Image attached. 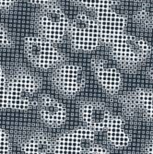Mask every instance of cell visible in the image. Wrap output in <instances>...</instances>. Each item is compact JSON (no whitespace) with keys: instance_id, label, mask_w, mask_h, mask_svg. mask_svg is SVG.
Masks as SVG:
<instances>
[{"instance_id":"30bf717a","label":"cell","mask_w":153,"mask_h":154,"mask_svg":"<svg viewBox=\"0 0 153 154\" xmlns=\"http://www.w3.org/2000/svg\"><path fill=\"white\" fill-rule=\"evenodd\" d=\"M79 116L85 127L94 132L103 131L112 118L110 110L98 102H85L79 107Z\"/></svg>"},{"instance_id":"8992f818","label":"cell","mask_w":153,"mask_h":154,"mask_svg":"<svg viewBox=\"0 0 153 154\" xmlns=\"http://www.w3.org/2000/svg\"><path fill=\"white\" fill-rule=\"evenodd\" d=\"M94 19L99 30L101 43L111 46L124 33L127 19L115 8H104L95 11Z\"/></svg>"},{"instance_id":"8fae6325","label":"cell","mask_w":153,"mask_h":154,"mask_svg":"<svg viewBox=\"0 0 153 154\" xmlns=\"http://www.w3.org/2000/svg\"><path fill=\"white\" fill-rule=\"evenodd\" d=\"M38 114L41 120L53 128L64 125L67 118L66 106L54 97L41 94L37 103Z\"/></svg>"},{"instance_id":"3957f363","label":"cell","mask_w":153,"mask_h":154,"mask_svg":"<svg viewBox=\"0 0 153 154\" xmlns=\"http://www.w3.org/2000/svg\"><path fill=\"white\" fill-rule=\"evenodd\" d=\"M110 47L114 59L124 66L139 65L151 53V46L145 39L127 32Z\"/></svg>"},{"instance_id":"5b68a950","label":"cell","mask_w":153,"mask_h":154,"mask_svg":"<svg viewBox=\"0 0 153 154\" xmlns=\"http://www.w3.org/2000/svg\"><path fill=\"white\" fill-rule=\"evenodd\" d=\"M24 51L29 61L41 69H49L57 66L64 58L54 44L40 35L27 36L24 40Z\"/></svg>"},{"instance_id":"44dd1931","label":"cell","mask_w":153,"mask_h":154,"mask_svg":"<svg viewBox=\"0 0 153 154\" xmlns=\"http://www.w3.org/2000/svg\"><path fill=\"white\" fill-rule=\"evenodd\" d=\"M19 1L20 0H0V9H8Z\"/></svg>"},{"instance_id":"5bb4252c","label":"cell","mask_w":153,"mask_h":154,"mask_svg":"<svg viewBox=\"0 0 153 154\" xmlns=\"http://www.w3.org/2000/svg\"><path fill=\"white\" fill-rule=\"evenodd\" d=\"M133 97L137 107L144 113L146 117L153 121V90L138 88L134 91Z\"/></svg>"},{"instance_id":"277c9868","label":"cell","mask_w":153,"mask_h":154,"mask_svg":"<svg viewBox=\"0 0 153 154\" xmlns=\"http://www.w3.org/2000/svg\"><path fill=\"white\" fill-rule=\"evenodd\" d=\"M69 21L63 8L51 4L41 10L38 18L39 35L57 45L63 41L69 29Z\"/></svg>"},{"instance_id":"2e32d148","label":"cell","mask_w":153,"mask_h":154,"mask_svg":"<svg viewBox=\"0 0 153 154\" xmlns=\"http://www.w3.org/2000/svg\"><path fill=\"white\" fill-rule=\"evenodd\" d=\"M74 1L83 8L95 11L104 8H115L116 7L115 0H74Z\"/></svg>"},{"instance_id":"603a6c76","label":"cell","mask_w":153,"mask_h":154,"mask_svg":"<svg viewBox=\"0 0 153 154\" xmlns=\"http://www.w3.org/2000/svg\"><path fill=\"white\" fill-rule=\"evenodd\" d=\"M28 1L32 4L38 5V6H43V7H46V6L54 3V0H28Z\"/></svg>"},{"instance_id":"ac0fdd59","label":"cell","mask_w":153,"mask_h":154,"mask_svg":"<svg viewBox=\"0 0 153 154\" xmlns=\"http://www.w3.org/2000/svg\"><path fill=\"white\" fill-rule=\"evenodd\" d=\"M11 151V140L8 134L0 128V153H8Z\"/></svg>"},{"instance_id":"9c48e42d","label":"cell","mask_w":153,"mask_h":154,"mask_svg":"<svg viewBox=\"0 0 153 154\" xmlns=\"http://www.w3.org/2000/svg\"><path fill=\"white\" fill-rule=\"evenodd\" d=\"M91 70L101 87L110 94L117 93L123 85V77L119 69L103 57H94L90 61Z\"/></svg>"},{"instance_id":"e0dca14e","label":"cell","mask_w":153,"mask_h":154,"mask_svg":"<svg viewBox=\"0 0 153 154\" xmlns=\"http://www.w3.org/2000/svg\"><path fill=\"white\" fill-rule=\"evenodd\" d=\"M8 77L0 66V109L8 108Z\"/></svg>"},{"instance_id":"7c38bea8","label":"cell","mask_w":153,"mask_h":154,"mask_svg":"<svg viewBox=\"0 0 153 154\" xmlns=\"http://www.w3.org/2000/svg\"><path fill=\"white\" fill-rule=\"evenodd\" d=\"M107 141L115 148L127 147L132 140V136L127 128L124 119L120 116H114L104 129Z\"/></svg>"},{"instance_id":"ba28073f","label":"cell","mask_w":153,"mask_h":154,"mask_svg":"<svg viewBox=\"0 0 153 154\" xmlns=\"http://www.w3.org/2000/svg\"><path fill=\"white\" fill-rule=\"evenodd\" d=\"M95 133L87 127H81L60 135L54 141V153H88L95 143Z\"/></svg>"},{"instance_id":"d6986e66","label":"cell","mask_w":153,"mask_h":154,"mask_svg":"<svg viewBox=\"0 0 153 154\" xmlns=\"http://www.w3.org/2000/svg\"><path fill=\"white\" fill-rule=\"evenodd\" d=\"M12 44L11 37L5 25L0 21V47H8Z\"/></svg>"},{"instance_id":"ffe728a7","label":"cell","mask_w":153,"mask_h":154,"mask_svg":"<svg viewBox=\"0 0 153 154\" xmlns=\"http://www.w3.org/2000/svg\"><path fill=\"white\" fill-rule=\"evenodd\" d=\"M109 152L110 150L107 149L106 148L95 143H93L88 150V153H109Z\"/></svg>"},{"instance_id":"7402d4cb","label":"cell","mask_w":153,"mask_h":154,"mask_svg":"<svg viewBox=\"0 0 153 154\" xmlns=\"http://www.w3.org/2000/svg\"><path fill=\"white\" fill-rule=\"evenodd\" d=\"M143 150L144 152H147V153H153V133L148 138Z\"/></svg>"},{"instance_id":"52a82bcc","label":"cell","mask_w":153,"mask_h":154,"mask_svg":"<svg viewBox=\"0 0 153 154\" xmlns=\"http://www.w3.org/2000/svg\"><path fill=\"white\" fill-rule=\"evenodd\" d=\"M87 76L84 69L77 64H62L53 74V83L59 92L66 96H75L86 86Z\"/></svg>"},{"instance_id":"7a4b0ae2","label":"cell","mask_w":153,"mask_h":154,"mask_svg":"<svg viewBox=\"0 0 153 154\" xmlns=\"http://www.w3.org/2000/svg\"><path fill=\"white\" fill-rule=\"evenodd\" d=\"M67 33L72 47L78 51L90 52L102 44L94 17L85 12L78 13L73 18Z\"/></svg>"},{"instance_id":"9a60e30c","label":"cell","mask_w":153,"mask_h":154,"mask_svg":"<svg viewBox=\"0 0 153 154\" xmlns=\"http://www.w3.org/2000/svg\"><path fill=\"white\" fill-rule=\"evenodd\" d=\"M136 20L145 27L153 28V1H147L139 8Z\"/></svg>"},{"instance_id":"4fadbf2b","label":"cell","mask_w":153,"mask_h":154,"mask_svg":"<svg viewBox=\"0 0 153 154\" xmlns=\"http://www.w3.org/2000/svg\"><path fill=\"white\" fill-rule=\"evenodd\" d=\"M24 153H49L54 151V141L44 133H38L28 137L20 146Z\"/></svg>"},{"instance_id":"6da1fadb","label":"cell","mask_w":153,"mask_h":154,"mask_svg":"<svg viewBox=\"0 0 153 154\" xmlns=\"http://www.w3.org/2000/svg\"><path fill=\"white\" fill-rule=\"evenodd\" d=\"M41 81L28 71H19L8 79V108L24 111L37 106Z\"/></svg>"},{"instance_id":"cb8c5ba5","label":"cell","mask_w":153,"mask_h":154,"mask_svg":"<svg viewBox=\"0 0 153 154\" xmlns=\"http://www.w3.org/2000/svg\"><path fill=\"white\" fill-rule=\"evenodd\" d=\"M147 75L148 77L153 80V65L150 66L149 67H148V70H147Z\"/></svg>"}]
</instances>
